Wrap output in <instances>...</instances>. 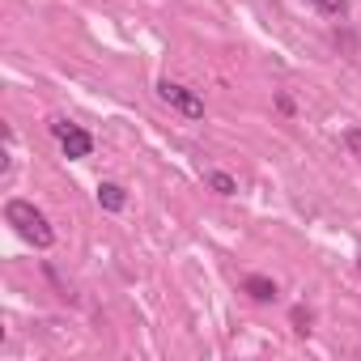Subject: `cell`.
Wrapping results in <instances>:
<instances>
[{
	"instance_id": "3957f363",
	"label": "cell",
	"mask_w": 361,
	"mask_h": 361,
	"mask_svg": "<svg viewBox=\"0 0 361 361\" xmlns=\"http://www.w3.org/2000/svg\"><path fill=\"white\" fill-rule=\"evenodd\" d=\"M153 94H157V102H166L170 111H178L183 119H204V98H200L196 90H188V85L161 77V81L153 85Z\"/></svg>"
},
{
	"instance_id": "6da1fadb",
	"label": "cell",
	"mask_w": 361,
	"mask_h": 361,
	"mask_svg": "<svg viewBox=\"0 0 361 361\" xmlns=\"http://www.w3.org/2000/svg\"><path fill=\"white\" fill-rule=\"evenodd\" d=\"M5 221H9L13 234H18L22 243H30L35 251H51V247H56V230H51L47 213H43L35 200H22V196L5 200Z\"/></svg>"
},
{
	"instance_id": "30bf717a",
	"label": "cell",
	"mask_w": 361,
	"mask_h": 361,
	"mask_svg": "<svg viewBox=\"0 0 361 361\" xmlns=\"http://www.w3.org/2000/svg\"><path fill=\"white\" fill-rule=\"evenodd\" d=\"M357 268H361V255H357Z\"/></svg>"
},
{
	"instance_id": "5b68a950",
	"label": "cell",
	"mask_w": 361,
	"mask_h": 361,
	"mask_svg": "<svg viewBox=\"0 0 361 361\" xmlns=\"http://www.w3.org/2000/svg\"><path fill=\"white\" fill-rule=\"evenodd\" d=\"M243 293H247L251 302H276V281L255 272V276H247V281H243Z\"/></svg>"
},
{
	"instance_id": "9c48e42d",
	"label": "cell",
	"mask_w": 361,
	"mask_h": 361,
	"mask_svg": "<svg viewBox=\"0 0 361 361\" xmlns=\"http://www.w3.org/2000/svg\"><path fill=\"white\" fill-rule=\"evenodd\" d=\"M293 323H298V327H293L298 336H310V310H302V306H298V310H293Z\"/></svg>"
},
{
	"instance_id": "7a4b0ae2",
	"label": "cell",
	"mask_w": 361,
	"mask_h": 361,
	"mask_svg": "<svg viewBox=\"0 0 361 361\" xmlns=\"http://www.w3.org/2000/svg\"><path fill=\"white\" fill-rule=\"evenodd\" d=\"M47 132H51V140L60 145V153H64L68 161H81V157L94 153V136H90L81 123H73L68 115H51V119H47Z\"/></svg>"
},
{
	"instance_id": "52a82bcc",
	"label": "cell",
	"mask_w": 361,
	"mask_h": 361,
	"mask_svg": "<svg viewBox=\"0 0 361 361\" xmlns=\"http://www.w3.org/2000/svg\"><path fill=\"white\" fill-rule=\"evenodd\" d=\"M310 5H314L319 13H327V18H344V13H348V0H310Z\"/></svg>"
},
{
	"instance_id": "277c9868",
	"label": "cell",
	"mask_w": 361,
	"mask_h": 361,
	"mask_svg": "<svg viewBox=\"0 0 361 361\" xmlns=\"http://www.w3.org/2000/svg\"><path fill=\"white\" fill-rule=\"evenodd\" d=\"M94 196H98V209H102V213H123V209H128V192H123L119 183H111V178H106V183H98Z\"/></svg>"
},
{
	"instance_id": "8992f818",
	"label": "cell",
	"mask_w": 361,
	"mask_h": 361,
	"mask_svg": "<svg viewBox=\"0 0 361 361\" xmlns=\"http://www.w3.org/2000/svg\"><path fill=\"white\" fill-rule=\"evenodd\" d=\"M204 183H209L217 196H238V178L226 174V170H209V174H204Z\"/></svg>"
},
{
	"instance_id": "ba28073f",
	"label": "cell",
	"mask_w": 361,
	"mask_h": 361,
	"mask_svg": "<svg viewBox=\"0 0 361 361\" xmlns=\"http://www.w3.org/2000/svg\"><path fill=\"white\" fill-rule=\"evenodd\" d=\"M340 140H344V149L361 161V128H344V136H340Z\"/></svg>"
}]
</instances>
